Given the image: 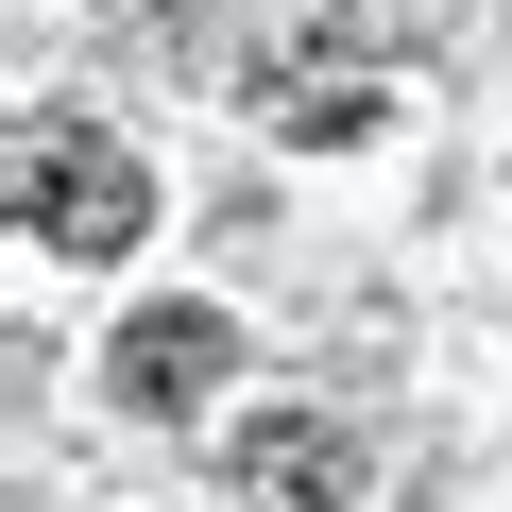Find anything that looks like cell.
I'll list each match as a JSON object with an SVG mask.
<instances>
[{"label":"cell","mask_w":512,"mask_h":512,"mask_svg":"<svg viewBox=\"0 0 512 512\" xmlns=\"http://www.w3.org/2000/svg\"><path fill=\"white\" fill-rule=\"evenodd\" d=\"M18 239H35V256H69V274L137 256V239H154V171H137V137H103V120L35 103V120H18Z\"/></svg>","instance_id":"obj_1"},{"label":"cell","mask_w":512,"mask_h":512,"mask_svg":"<svg viewBox=\"0 0 512 512\" xmlns=\"http://www.w3.org/2000/svg\"><path fill=\"white\" fill-rule=\"evenodd\" d=\"M376 103H393V69L342 35V0H308V18L256 52V120H274V137H308V154H325V137H359Z\"/></svg>","instance_id":"obj_2"},{"label":"cell","mask_w":512,"mask_h":512,"mask_svg":"<svg viewBox=\"0 0 512 512\" xmlns=\"http://www.w3.org/2000/svg\"><path fill=\"white\" fill-rule=\"evenodd\" d=\"M222 376H239V325H222V308H137V325L103 342V393H120V410H154V427H171V410H205Z\"/></svg>","instance_id":"obj_3"},{"label":"cell","mask_w":512,"mask_h":512,"mask_svg":"<svg viewBox=\"0 0 512 512\" xmlns=\"http://www.w3.org/2000/svg\"><path fill=\"white\" fill-rule=\"evenodd\" d=\"M222 461H239V495H256V512H359V444H342L325 410H256Z\"/></svg>","instance_id":"obj_4"}]
</instances>
